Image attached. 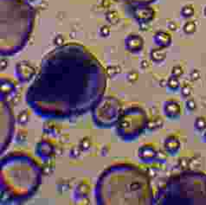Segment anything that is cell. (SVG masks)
Returning <instances> with one entry per match:
<instances>
[{"label":"cell","instance_id":"1","mask_svg":"<svg viewBox=\"0 0 206 205\" xmlns=\"http://www.w3.org/2000/svg\"><path fill=\"white\" fill-rule=\"evenodd\" d=\"M164 114L171 120H177L180 117L181 108L178 101H166L164 103Z\"/></svg>","mask_w":206,"mask_h":205},{"label":"cell","instance_id":"2","mask_svg":"<svg viewBox=\"0 0 206 205\" xmlns=\"http://www.w3.org/2000/svg\"><path fill=\"white\" fill-rule=\"evenodd\" d=\"M164 150L171 156H175L180 150V142L175 136H170L164 140Z\"/></svg>","mask_w":206,"mask_h":205},{"label":"cell","instance_id":"3","mask_svg":"<svg viewBox=\"0 0 206 205\" xmlns=\"http://www.w3.org/2000/svg\"><path fill=\"white\" fill-rule=\"evenodd\" d=\"M154 40H156V43L158 46H160L161 48H166L170 46L171 42V38L168 33L166 32H163L160 31L156 34V36H154Z\"/></svg>","mask_w":206,"mask_h":205},{"label":"cell","instance_id":"4","mask_svg":"<svg viewBox=\"0 0 206 205\" xmlns=\"http://www.w3.org/2000/svg\"><path fill=\"white\" fill-rule=\"evenodd\" d=\"M194 129L198 133H204L206 131V119L203 116H198L194 121Z\"/></svg>","mask_w":206,"mask_h":205},{"label":"cell","instance_id":"5","mask_svg":"<svg viewBox=\"0 0 206 205\" xmlns=\"http://www.w3.org/2000/svg\"><path fill=\"white\" fill-rule=\"evenodd\" d=\"M151 59L156 61V62H161L163 61L165 57H166V53L164 50V48H156L154 50H152L151 54Z\"/></svg>","mask_w":206,"mask_h":205},{"label":"cell","instance_id":"6","mask_svg":"<svg viewBox=\"0 0 206 205\" xmlns=\"http://www.w3.org/2000/svg\"><path fill=\"white\" fill-rule=\"evenodd\" d=\"M166 87L169 90L172 91V92H175V91L178 90L180 87V82L178 81V78L174 77V76H171L167 81Z\"/></svg>","mask_w":206,"mask_h":205},{"label":"cell","instance_id":"7","mask_svg":"<svg viewBox=\"0 0 206 205\" xmlns=\"http://www.w3.org/2000/svg\"><path fill=\"white\" fill-rule=\"evenodd\" d=\"M196 30H197V25L193 21H188L183 27V30L186 35H192L195 33Z\"/></svg>","mask_w":206,"mask_h":205},{"label":"cell","instance_id":"8","mask_svg":"<svg viewBox=\"0 0 206 205\" xmlns=\"http://www.w3.org/2000/svg\"><path fill=\"white\" fill-rule=\"evenodd\" d=\"M180 13H181V16L183 17V18H191V17H192V16L194 15L193 7H192L191 5L184 6V7L182 8Z\"/></svg>","mask_w":206,"mask_h":205},{"label":"cell","instance_id":"9","mask_svg":"<svg viewBox=\"0 0 206 205\" xmlns=\"http://www.w3.org/2000/svg\"><path fill=\"white\" fill-rule=\"evenodd\" d=\"M185 108L189 112H194L197 109V103L193 99L188 98L185 101Z\"/></svg>","mask_w":206,"mask_h":205},{"label":"cell","instance_id":"10","mask_svg":"<svg viewBox=\"0 0 206 205\" xmlns=\"http://www.w3.org/2000/svg\"><path fill=\"white\" fill-rule=\"evenodd\" d=\"M191 91H192V89H191V88L189 85L184 86L181 88V90H180L181 96L183 98H184V99H188L189 97L191 96Z\"/></svg>","mask_w":206,"mask_h":205},{"label":"cell","instance_id":"11","mask_svg":"<svg viewBox=\"0 0 206 205\" xmlns=\"http://www.w3.org/2000/svg\"><path fill=\"white\" fill-rule=\"evenodd\" d=\"M171 76H174L177 78H179L183 74V68L180 66H174L171 68Z\"/></svg>","mask_w":206,"mask_h":205},{"label":"cell","instance_id":"12","mask_svg":"<svg viewBox=\"0 0 206 205\" xmlns=\"http://www.w3.org/2000/svg\"><path fill=\"white\" fill-rule=\"evenodd\" d=\"M191 79L192 80V81H198V79L200 78V76H201V74H200L199 70H198V69H193L192 71H191Z\"/></svg>","mask_w":206,"mask_h":205},{"label":"cell","instance_id":"13","mask_svg":"<svg viewBox=\"0 0 206 205\" xmlns=\"http://www.w3.org/2000/svg\"><path fill=\"white\" fill-rule=\"evenodd\" d=\"M203 139H204V142L206 143V131L204 133V136H203Z\"/></svg>","mask_w":206,"mask_h":205},{"label":"cell","instance_id":"14","mask_svg":"<svg viewBox=\"0 0 206 205\" xmlns=\"http://www.w3.org/2000/svg\"><path fill=\"white\" fill-rule=\"evenodd\" d=\"M204 15H205V17H206V7L204 8Z\"/></svg>","mask_w":206,"mask_h":205}]
</instances>
